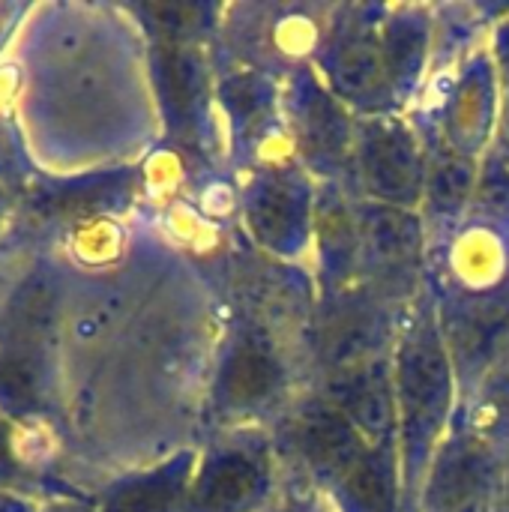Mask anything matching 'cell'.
Listing matches in <instances>:
<instances>
[{"instance_id": "1", "label": "cell", "mask_w": 509, "mask_h": 512, "mask_svg": "<svg viewBox=\"0 0 509 512\" xmlns=\"http://www.w3.org/2000/svg\"><path fill=\"white\" fill-rule=\"evenodd\" d=\"M450 393V360L441 333L426 321L408 333L396 369V408L402 417L411 468H420L435 447V438L450 411Z\"/></svg>"}, {"instance_id": "2", "label": "cell", "mask_w": 509, "mask_h": 512, "mask_svg": "<svg viewBox=\"0 0 509 512\" xmlns=\"http://www.w3.org/2000/svg\"><path fill=\"white\" fill-rule=\"evenodd\" d=\"M357 162L366 189L378 204L411 207L426 189V159L408 126L390 117H372L357 135Z\"/></svg>"}, {"instance_id": "3", "label": "cell", "mask_w": 509, "mask_h": 512, "mask_svg": "<svg viewBox=\"0 0 509 512\" xmlns=\"http://www.w3.org/2000/svg\"><path fill=\"white\" fill-rule=\"evenodd\" d=\"M246 213L267 249L297 255L312 234V189L294 171H273L252 186Z\"/></svg>"}, {"instance_id": "4", "label": "cell", "mask_w": 509, "mask_h": 512, "mask_svg": "<svg viewBox=\"0 0 509 512\" xmlns=\"http://www.w3.org/2000/svg\"><path fill=\"white\" fill-rule=\"evenodd\" d=\"M288 105H291V123H294V132L306 159L324 171L339 168L351 153L354 132L336 96H330L309 72H303L291 84Z\"/></svg>"}, {"instance_id": "5", "label": "cell", "mask_w": 509, "mask_h": 512, "mask_svg": "<svg viewBox=\"0 0 509 512\" xmlns=\"http://www.w3.org/2000/svg\"><path fill=\"white\" fill-rule=\"evenodd\" d=\"M495 477L492 453L477 438H456L438 456L429 480V512H477Z\"/></svg>"}, {"instance_id": "6", "label": "cell", "mask_w": 509, "mask_h": 512, "mask_svg": "<svg viewBox=\"0 0 509 512\" xmlns=\"http://www.w3.org/2000/svg\"><path fill=\"white\" fill-rule=\"evenodd\" d=\"M324 69L339 99L366 111L387 108L393 87H390L381 42L375 33H345L327 51Z\"/></svg>"}, {"instance_id": "7", "label": "cell", "mask_w": 509, "mask_h": 512, "mask_svg": "<svg viewBox=\"0 0 509 512\" xmlns=\"http://www.w3.org/2000/svg\"><path fill=\"white\" fill-rule=\"evenodd\" d=\"M300 447L318 477L342 486L366 459V441L336 405H312L300 420Z\"/></svg>"}, {"instance_id": "8", "label": "cell", "mask_w": 509, "mask_h": 512, "mask_svg": "<svg viewBox=\"0 0 509 512\" xmlns=\"http://www.w3.org/2000/svg\"><path fill=\"white\" fill-rule=\"evenodd\" d=\"M336 408L354 423L363 441H384L396 423V384L381 360L360 363L339 375Z\"/></svg>"}, {"instance_id": "9", "label": "cell", "mask_w": 509, "mask_h": 512, "mask_svg": "<svg viewBox=\"0 0 509 512\" xmlns=\"http://www.w3.org/2000/svg\"><path fill=\"white\" fill-rule=\"evenodd\" d=\"M357 240L366 264L381 273H402L420 255V219L405 207L366 204L357 219Z\"/></svg>"}, {"instance_id": "10", "label": "cell", "mask_w": 509, "mask_h": 512, "mask_svg": "<svg viewBox=\"0 0 509 512\" xmlns=\"http://www.w3.org/2000/svg\"><path fill=\"white\" fill-rule=\"evenodd\" d=\"M264 492V471L243 453H228L210 462L198 483L195 507L201 512H243Z\"/></svg>"}, {"instance_id": "11", "label": "cell", "mask_w": 509, "mask_h": 512, "mask_svg": "<svg viewBox=\"0 0 509 512\" xmlns=\"http://www.w3.org/2000/svg\"><path fill=\"white\" fill-rule=\"evenodd\" d=\"M279 384H282V366H279L276 354L258 339H243L234 348V354L222 372L225 399L234 405L264 402L267 396L276 393Z\"/></svg>"}, {"instance_id": "12", "label": "cell", "mask_w": 509, "mask_h": 512, "mask_svg": "<svg viewBox=\"0 0 509 512\" xmlns=\"http://www.w3.org/2000/svg\"><path fill=\"white\" fill-rule=\"evenodd\" d=\"M378 42H381V54H384V66H387L393 93L411 90L423 72L426 51H429L426 21L420 15H396L384 24Z\"/></svg>"}, {"instance_id": "13", "label": "cell", "mask_w": 509, "mask_h": 512, "mask_svg": "<svg viewBox=\"0 0 509 512\" xmlns=\"http://www.w3.org/2000/svg\"><path fill=\"white\" fill-rule=\"evenodd\" d=\"M477 189L474 162L465 153H441L432 165H426V189L432 210L441 216H453Z\"/></svg>"}, {"instance_id": "14", "label": "cell", "mask_w": 509, "mask_h": 512, "mask_svg": "<svg viewBox=\"0 0 509 512\" xmlns=\"http://www.w3.org/2000/svg\"><path fill=\"white\" fill-rule=\"evenodd\" d=\"M342 501L354 512H390L393 510V474L390 465L378 453H366V459L351 471V477L339 486Z\"/></svg>"}, {"instance_id": "15", "label": "cell", "mask_w": 509, "mask_h": 512, "mask_svg": "<svg viewBox=\"0 0 509 512\" xmlns=\"http://www.w3.org/2000/svg\"><path fill=\"white\" fill-rule=\"evenodd\" d=\"M318 213H321L318 240H321L324 261H327V273L345 276V270L354 264V255L360 249L357 222L348 219V213L339 204H324V207H318Z\"/></svg>"}, {"instance_id": "16", "label": "cell", "mask_w": 509, "mask_h": 512, "mask_svg": "<svg viewBox=\"0 0 509 512\" xmlns=\"http://www.w3.org/2000/svg\"><path fill=\"white\" fill-rule=\"evenodd\" d=\"M162 78H165V96L180 120L192 117L198 105V90H201V75L195 60L186 51H165L162 60Z\"/></svg>"}, {"instance_id": "17", "label": "cell", "mask_w": 509, "mask_h": 512, "mask_svg": "<svg viewBox=\"0 0 509 512\" xmlns=\"http://www.w3.org/2000/svg\"><path fill=\"white\" fill-rule=\"evenodd\" d=\"M225 96H228V105L231 111L243 120V123H258V117L267 114L270 108V87L261 81V78H234L228 87H225Z\"/></svg>"}, {"instance_id": "18", "label": "cell", "mask_w": 509, "mask_h": 512, "mask_svg": "<svg viewBox=\"0 0 509 512\" xmlns=\"http://www.w3.org/2000/svg\"><path fill=\"white\" fill-rule=\"evenodd\" d=\"M477 198L480 207L495 213V216H507L509 213V165L504 159H489L477 186Z\"/></svg>"}, {"instance_id": "19", "label": "cell", "mask_w": 509, "mask_h": 512, "mask_svg": "<svg viewBox=\"0 0 509 512\" xmlns=\"http://www.w3.org/2000/svg\"><path fill=\"white\" fill-rule=\"evenodd\" d=\"M501 51H504V57L509 60V24L504 27V33H501Z\"/></svg>"}, {"instance_id": "20", "label": "cell", "mask_w": 509, "mask_h": 512, "mask_svg": "<svg viewBox=\"0 0 509 512\" xmlns=\"http://www.w3.org/2000/svg\"><path fill=\"white\" fill-rule=\"evenodd\" d=\"M498 512H509V474H507V483H504V498H501V510Z\"/></svg>"}]
</instances>
